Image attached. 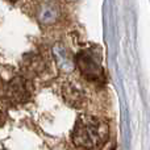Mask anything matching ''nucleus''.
Returning <instances> with one entry per match:
<instances>
[{
    "label": "nucleus",
    "mask_w": 150,
    "mask_h": 150,
    "mask_svg": "<svg viewBox=\"0 0 150 150\" xmlns=\"http://www.w3.org/2000/svg\"><path fill=\"white\" fill-rule=\"evenodd\" d=\"M59 15V7L53 0H46V1L41 3L38 5V9H37V20L41 24H45V25L54 24L58 20Z\"/></svg>",
    "instance_id": "20e7f679"
},
{
    "label": "nucleus",
    "mask_w": 150,
    "mask_h": 150,
    "mask_svg": "<svg viewBox=\"0 0 150 150\" xmlns=\"http://www.w3.org/2000/svg\"><path fill=\"white\" fill-rule=\"evenodd\" d=\"M54 58H55V63L59 67V70L65 71V73H70L74 69V59L71 57L70 52L66 49L63 45H55L54 49Z\"/></svg>",
    "instance_id": "39448f33"
},
{
    "label": "nucleus",
    "mask_w": 150,
    "mask_h": 150,
    "mask_svg": "<svg viewBox=\"0 0 150 150\" xmlns=\"http://www.w3.org/2000/svg\"><path fill=\"white\" fill-rule=\"evenodd\" d=\"M8 1H17V0H8Z\"/></svg>",
    "instance_id": "1a4fd4ad"
},
{
    "label": "nucleus",
    "mask_w": 150,
    "mask_h": 150,
    "mask_svg": "<svg viewBox=\"0 0 150 150\" xmlns=\"http://www.w3.org/2000/svg\"><path fill=\"white\" fill-rule=\"evenodd\" d=\"M4 96L12 104H24L30 98V90L24 78L16 76L5 84Z\"/></svg>",
    "instance_id": "7ed1b4c3"
},
{
    "label": "nucleus",
    "mask_w": 150,
    "mask_h": 150,
    "mask_svg": "<svg viewBox=\"0 0 150 150\" xmlns=\"http://www.w3.org/2000/svg\"><path fill=\"white\" fill-rule=\"evenodd\" d=\"M24 63H25L26 71L30 74L38 75L40 73H42V71L45 70V62L42 61L41 57H38V55H36V54L28 55V57L25 58V61H24Z\"/></svg>",
    "instance_id": "0eeeda50"
},
{
    "label": "nucleus",
    "mask_w": 150,
    "mask_h": 150,
    "mask_svg": "<svg viewBox=\"0 0 150 150\" xmlns=\"http://www.w3.org/2000/svg\"><path fill=\"white\" fill-rule=\"evenodd\" d=\"M74 65L78 67L80 74L88 80H99L103 75L100 62L91 50H82L78 53Z\"/></svg>",
    "instance_id": "f03ea898"
},
{
    "label": "nucleus",
    "mask_w": 150,
    "mask_h": 150,
    "mask_svg": "<svg viewBox=\"0 0 150 150\" xmlns=\"http://www.w3.org/2000/svg\"><path fill=\"white\" fill-rule=\"evenodd\" d=\"M5 121H7V115L3 111H0V127H3L5 124Z\"/></svg>",
    "instance_id": "6e6552de"
},
{
    "label": "nucleus",
    "mask_w": 150,
    "mask_h": 150,
    "mask_svg": "<svg viewBox=\"0 0 150 150\" xmlns=\"http://www.w3.org/2000/svg\"><path fill=\"white\" fill-rule=\"evenodd\" d=\"M63 98L66 103H69L73 107H80L84 103V92L74 83H67L63 87Z\"/></svg>",
    "instance_id": "423d86ee"
},
{
    "label": "nucleus",
    "mask_w": 150,
    "mask_h": 150,
    "mask_svg": "<svg viewBox=\"0 0 150 150\" xmlns=\"http://www.w3.org/2000/svg\"><path fill=\"white\" fill-rule=\"evenodd\" d=\"M109 137V128L107 122L91 115H80L76 119L73 130L75 145L86 150H96L107 142Z\"/></svg>",
    "instance_id": "f257e3e1"
}]
</instances>
